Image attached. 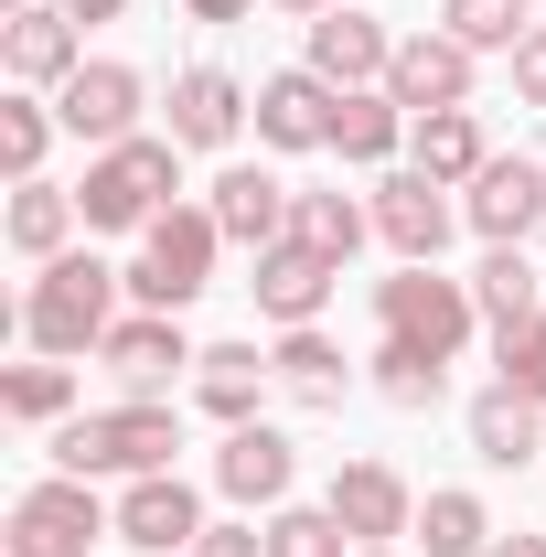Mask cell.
Instances as JSON below:
<instances>
[{
    "instance_id": "4",
    "label": "cell",
    "mask_w": 546,
    "mask_h": 557,
    "mask_svg": "<svg viewBox=\"0 0 546 557\" xmlns=\"http://www.w3.org/2000/svg\"><path fill=\"white\" fill-rule=\"evenodd\" d=\"M183 194V139H119V150H97L86 161V183H75V205H86V225L97 236H129V225H150V214Z\"/></svg>"
},
{
    "instance_id": "20",
    "label": "cell",
    "mask_w": 546,
    "mask_h": 557,
    "mask_svg": "<svg viewBox=\"0 0 546 557\" xmlns=\"http://www.w3.org/2000/svg\"><path fill=\"white\" fill-rule=\"evenodd\" d=\"M386 65H397V33L375 11H322L311 22V75L322 86H386Z\"/></svg>"
},
{
    "instance_id": "28",
    "label": "cell",
    "mask_w": 546,
    "mask_h": 557,
    "mask_svg": "<svg viewBox=\"0 0 546 557\" xmlns=\"http://www.w3.org/2000/svg\"><path fill=\"white\" fill-rule=\"evenodd\" d=\"M289 236H300V247H322L333 269H353V258H364V236H375V205H353V194H300Z\"/></svg>"
},
{
    "instance_id": "38",
    "label": "cell",
    "mask_w": 546,
    "mask_h": 557,
    "mask_svg": "<svg viewBox=\"0 0 546 557\" xmlns=\"http://www.w3.org/2000/svg\"><path fill=\"white\" fill-rule=\"evenodd\" d=\"M183 11H194V22H247L258 0H183Z\"/></svg>"
},
{
    "instance_id": "41",
    "label": "cell",
    "mask_w": 546,
    "mask_h": 557,
    "mask_svg": "<svg viewBox=\"0 0 546 557\" xmlns=\"http://www.w3.org/2000/svg\"><path fill=\"white\" fill-rule=\"evenodd\" d=\"M353 557H397V547H353Z\"/></svg>"
},
{
    "instance_id": "5",
    "label": "cell",
    "mask_w": 546,
    "mask_h": 557,
    "mask_svg": "<svg viewBox=\"0 0 546 557\" xmlns=\"http://www.w3.org/2000/svg\"><path fill=\"white\" fill-rule=\"evenodd\" d=\"M375 322H386V344H418V354H450L472 344V278H439V269H397V278H375Z\"/></svg>"
},
{
    "instance_id": "39",
    "label": "cell",
    "mask_w": 546,
    "mask_h": 557,
    "mask_svg": "<svg viewBox=\"0 0 546 557\" xmlns=\"http://www.w3.org/2000/svg\"><path fill=\"white\" fill-rule=\"evenodd\" d=\"M269 11H289V22H322V11H343V0H269Z\"/></svg>"
},
{
    "instance_id": "18",
    "label": "cell",
    "mask_w": 546,
    "mask_h": 557,
    "mask_svg": "<svg viewBox=\"0 0 546 557\" xmlns=\"http://www.w3.org/2000/svg\"><path fill=\"white\" fill-rule=\"evenodd\" d=\"M247 119H258V97H247L225 65H183L172 75V139H183V150H225Z\"/></svg>"
},
{
    "instance_id": "31",
    "label": "cell",
    "mask_w": 546,
    "mask_h": 557,
    "mask_svg": "<svg viewBox=\"0 0 546 557\" xmlns=\"http://www.w3.org/2000/svg\"><path fill=\"white\" fill-rule=\"evenodd\" d=\"M0 408L33 418V429H65L75 418V364H54V354H44V364H11V375H0Z\"/></svg>"
},
{
    "instance_id": "40",
    "label": "cell",
    "mask_w": 546,
    "mask_h": 557,
    "mask_svg": "<svg viewBox=\"0 0 546 557\" xmlns=\"http://www.w3.org/2000/svg\"><path fill=\"white\" fill-rule=\"evenodd\" d=\"M75 22H119V0H65Z\"/></svg>"
},
{
    "instance_id": "35",
    "label": "cell",
    "mask_w": 546,
    "mask_h": 557,
    "mask_svg": "<svg viewBox=\"0 0 546 557\" xmlns=\"http://www.w3.org/2000/svg\"><path fill=\"white\" fill-rule=\"evenodd\" d=\"M493 375H504L514 397H536V408H546V311L525 322V333H504V344H493Z\"/></svg>"
},
{
    "instance_id": "2",
    "label": "cell",
    "mask_w": 546,
    "mask_h": 557,
    "mask_svg": "<svg viewBox=\"0 0 546 557\" xmlns=\"http://www.w3.org/2000/svg\"><path fill=\"white\" fill-rule=\"evenodd\" d=\"M119 289H129V269L65 247L54 269H33V289H22V344L54 354V364H65V354H97L108 333H119Z\"/></svg>"
},
{
    "instance_id": "33",
    "label": "cell",
    "mask_w": 546,
    "mask_h": 557,
    "mask_svg": "<svg viewBox=\"0 0 546 557\" xmlns=\"http://www.w3.org/2000/svg\"><path fill=\"white\" fill-rule=\"evenodd\" d=\"M439 386H450V364L418 344H375V397L386 408H439Z\"/></svg>"
},
{
    "instance_id": "27",
    "label": "cell",
    "mask_w": 546,
    "mask_h": 557,
    "mask_svg": "<svg viewBox=\"0 0 546 557\" xmlns=\"http://www.w3.org/2000/svg\"><path fill=\"white\" fill-rule=\"evenodd\" d=\"M269 364H278V386H289L300 408H333L343 386H353V364H343V344L322 333V322H300V333H278V344H269Z\"/></svg>"
},
{
    "instance_id": "24",
    "label": "cell",
    "mask_w": 546,
    "mask_h": 557,
    "mask_svg": "<svg viewBox=\"0 0 546 557\" xmlns=\"http://www.w3.org/2000/svg\"><path fill=\"white\" fill-rule=\"evenodd\" d=\"M269 386H278V364L258 344H204V364H194V397H204V418H225V429H247Z\"/></svg>"
},
{
    "instance_id": "30",
    "label": "cell",
    "mask_w": 546,
    "mask_h": 557,
    "mask_svg": "<svg viewBox=\"0 0 546 557\" xmlns=\"http://www.w3.org/2000/svg\"><path fill=\"white\" fill-rule=\"evenodd\" d=\"M54 97H0V172L11 183H44V150H54Z\"/></svg>"
},
{
    "instance_id": "19",
    "label": "cell",
    "mask_w": 546,
    "mask_h": 557,
    "mask_svg": "<svg viewBox=\"0 0 546 557\" xmlns=\"http://www.w3.org/2000/svg\"><path fill=\"white\" fill-rule=\"evenodd\" d=\"M333 108H343V86H322L311 65H289L258 86V139L269 150H333Z\"/></svg>"
},
{
    "instance_id": "21",
    "label": "cell",
    "mask_w": 546,
    "mask_h": 557,
    "mask_svg": "<svg viewBox=\"0 0 546 557\" xmlns=\"http://www.w3.org/2000/svg\"><path fill=\"white\" fill-rule=\"evenodd\" d=\"M333 150L353 172H397V150H408V108L386 97V86H343L333 108Z\"/></svg>"
},
{
    "instance_id": "14",
    "label": "cell",
    "mask_w": 546,
    "mask_h": 557,
    "mask_svg": "<svg viewBox=\"0 0 546 557\" xmlns=\"http://www.w3.org/2000/svg\"><path fill=\"white\" fill-rule=\"evenodd\" d=\"M54 119H65V139H97V150H119V139H139V75L129 65H75L65 86H54Z\"/></svg>"
},
{
    "instance_id": "3",
    "label": "cell",
    "mask_w": 546,
    "mask_h": 557,
    "mask_svg": "<svg viewBox=\"0 0 546 557\" xmlns=\"http://www.w3.org/2000/svg\"><path fill=\"white\" fill-rule=\"evenodd\" d=\"M214 258H225V225L214 205H161L139 225V258H129V300L139 311H183L214 289Z\"/></svg>"
},
{
    "instance_id": "12",
    "label": "cell",
    "mask_w": 546,
    "mask_h": 557,
    "mask_svg": "<svg viewBox=\"0 0 546 557\" xmlns=\"http://www.w3.org/2000/svg\"><path fill=\"white\" fill-rule=\"evenodd\" d=\"M289 472H300V450H289V429H269V418L225 429V450H214V493L247 504V515H278L289 504Z\"/></svg>"
},
{
    "instance_id": "7",
    "label": "cell",
    "mask_w": 546,
    "mask_h": 557,
    "mask_svg": "<svg viewBox=\"0 0 546 557\" xmlns=\"http://www.w3.org/2000/svg\"><path fill=\"white\" fill-rule=\"evenodd\" d=\"M461 225H472L482 247H525L546 225V161H525V150H493L472 183H461Z\"/></svg>"
},
{
    "instance_id": "36",
    "label": "cell",
    "mask_w": 546,
    "mask_h": 557,
    "mask_svg": "<svg viewBox=\"0 0 546 557\" xmlns=\"http://www.w3.org/2000/svg\"><path fill=\"white\" fill-rule=\"evenodd\" d=\"M514 97L546 108V22H525V44H514Z\"/></svg>"
},
{
    "instance_id": "29",
    "label": "cell",
    "mask_w": 546,
    "mask_h": 557,
    "mask_svg": "<svg viewBox=\"0 0 546 557\" xmlns=\"http://www.w3.org/2000/svg\"><path fill=\"white\" fill-rule=\"evenodd\" d=\"M418 547L429 557H493V515H482V493H429L418 504Z\"/></svg>"
},
{
    "instance_id": "37",
    "label": "cell",
    "mask_w": 546,
    "mask_h": 557,
    "mask_svg": "<svg viewBox=\"0 0 546 557\" xmlns=\"http://www.w3.org/2000/svg\"><path fill=\"white\" fill-rule=\"evenodd\" d=\"M194 557H269V525H204Z\"/></svg>"
},
{
    "instance_id": "15",
    "label": "cell",
    "mask_w": 546,
    "mask_h": 557,
    "mask_svg": "<svg viewBox=\"0 0 546 557\" xmlns=\"http://www.w3.org/2000/svg\"><path fill=\"white\" fill-rule=\"evenodd\" d=\"M204 205H214V225H225V247H258V258H269L278 236H289V214H300V194H289L278 172H258V161H225Z\"/></svg>"
},
{
    "instance_id": "8",
    "label": "cell",
    "mask_w": 546,
    "mask_h": 557,
    "mask_svg": "<svg viewBox=\"0 0 546 557\" xmlns=\"http://www.w3.org/2000/svg\"><path fill=\"white\" fill-rule=\"evenodd\" d=\"M450 225H461V205H450V183H429V172H375V236L397 247V269H439V247H450Z\"/></svg>"
},
{
    "instance_id": "22",
    "label": "cell",
    "mask_w": 546,
    "mask_h": 557,
    "mask_svg": "<svg viewBox=\"0 0 546 557\" xmlns=\"http://www.w3.org/2000/svg\"><path fill=\"white\" fill-rule=\"evenodd\" d=\"M75 225H86V205H75L65 183H11V214H0V236H11V258H33V269H54L75 247Z\"/></svg>"
},
{
    "instance_id": "26",
    "label": "cell",
    "mask_w": 546,
    "mask_h": 557,
    "mask_svg": "<svg viewBox=\"0 0 546 557\" xmlns=\"http://www.w3.org/2000/svg\"><path fill=\"white\" fill-rule=\"evenodd\" d=\"M472 311L493 322V344H504V333H525V322L546 311L536 269H525V247H482V269H472Z\"/></svg>"
},
{
    "instance_id": "25",
    "label": "cell",
    "mask_w": 546,
    "mask_h": 557,
    "mask_svg": "<svg viewBox=\"0 0 546 557\" xmlns=\"http://www.w3.org/2000/svg\"><path fill=\"white\" fill-rule=\"evenodd\" d=\"M408 161L429 172V183H450V194H461L482 161H493V139H482L472 108H429V119H408Z\"/></svg>"
},
{
    "instance_id": "10",
    "label": "cell",
    "mask_w": 546,
    "mask_h": 557,
    "mask_svg": "<svg viewBox=\"0 0 546 557\" xmlns=\"http://www.w3.org/2000/svg\"><path fill=\"white\" fill-rule=\"evenodd\" d=\"M322 504L343 515V536H353V547H397V536H418V493H408L397 461H343Z\"/></svg>"
},
{
    "instance_id": "6",
    "label": "cell",
    "mask_w": 546,
    "mask_h": 557,
    "mask_svg": "<svg viewBox=\"0 0 546 557\" xmlns=\"http://www.w3.org/2000/svg\"><path fill=\"white\" fill-rule=\"evenodd\" d=\"M97 536H119V504H97V483L54 472V483L11 493V536H0V547L11 557H86Z\"/></svg>"
},
{
    "instance_id": "32",
    "label": "cell",
    "mask_w": 546,
    "mask_h": 557,
    "mask_svg": "<svg viewBox=\"0 0 546 557\" xmlns=\"http://www.w3.org/2000/svg\"><path fill=\"white\" fill-rule=\"evenodd\" d=\"M439 33L472 54H514L525 44V0H439Z\"/></svg>"
},
{
    "instance_id": "42",
    "label": "cell",
    "mask_w": 546,
    "mask_h": 557,
    "mask_svg": "<svg viewBox=\"0 0 546 557\" xmlns=\"http://www.w3.org/2000/svg\"><path fill=\"white\" fill-rule=\"evenodd\" d=\"M493 557H504V547H493Z\"/></svg>"
},
{
    "instance_id": "11",
    "label": "cell",
    "mask_w": 546,
    "mask_h": 557,
    "mask_svg": "<svg viewBox=\"0 0 546 557\" xmlns=\"http://www.w3.org/2000/svg\"><path fill=\"white\" fill-rule=\"evenodd\" d=\"M194 536H204V493L183 483V472H139V483L119 493V547H139V557H194Z\"/></svg>"
},
{
    "instance_id": "17",
    "label": "cell",
    "mask_w": 546,
    "mask_h": 557,
    "mask_svg": "<svg viewBox=\"0 0 546 557\" xmlns=\"http://www.w3.org/2000/svg\"><path fill=\"white\" fill-rule=\"evenodd\" d=\"M247 289H258V311H269L278 333H300V322H322V300L343 289V269L322 258V247H300V236H278L269 258H258V278H247Z\"/></svg>"
},
{
    "instance_id": "23",
    "label": "cell",
    "mask_w": 546,
    "mask_h": 557,
    "mask_svg": "<svg viewBox=\"0 0 546 557\" xmlns=\"http://www.w3.org/2000/svg\"><path fill=\"white\" fill-rule=\"evenodd\" d=\"M472 450L493 461V472H514V461H546V408L536 397H514L504 375L472 397Z\"/></svg>"
},
{
    "instance_id": "1",
    "label": "cell",
    "mask_w": 546,
    "mask_h": 557,
    "mask_svg": "<svg viewBox=\"0 0 546 557\" xmlns=\"http://www.w3.org/2000/svg\"><path fill=\"white\" fill-rule=\"evenodd\" d=\"M172 450H183V408H161V397L75 408L65 429H54V472H75V483H139V472H172Z\"/></svg>"
},
{
    "instance_id": "16",
    "label": "cell",
    "mask_w": 546,
    "mask_h": 557,
    "mask_svg": "<svg viewBox=\"0 0 546 557\" xmlns=\"http://www.w3.org/2000/svg\"><path fill=\"white\" fill-rule=\"evenodd\" d=\"M472 44H450V33H408L397 44V65H386V97L408 108V119H429V108H472Z\"/></svg>"
},
{
    "instance_id": "34",
    "label": "cell",
    "mask_w": 546,
    "mask_h": 557,
    "mask_svg": "<svg viewBox=\"0 0 546 557\" xmlns=\"http://www.w3.org/2000/svg\"><path fill=\"white\" fill-rule=\"evenodd\" d=\"M269 557H353V536H343L333 504H278L269 515Z\"/></svg>"
},
{
    "instance_id": "9",
    "label": "cell",
    "mask_w": 546,
    "mask_h": 557,
    "mask_svg": "<svg viewBox=\"0 0 546 557\" xmlns=\"http://www.w3.org/2000/svg\"><path fill=\"white\" fill-rule=\"evenodd\" d=\"M86 65V33H75L65 0H22L11 22H0V75L22 86V97H44V86H65Z\"/></svg>"
},
{
    "instance_id": "13",
    "label": "cell",
    "mask_w": 546,
    "mask_h": 557,
    "mask_svg": "<svg viewBox=\"0 0 546 557\" xmlns=\"http://www.w3.org/2000/svg\"><path fill=\"white\" fill-rule=\"evenodd\" d=\"M97 364L129 386V397H161L183 364H204V354L183 344V311H119V333L97 344Z\"/></svg>"
}]
</instances>
